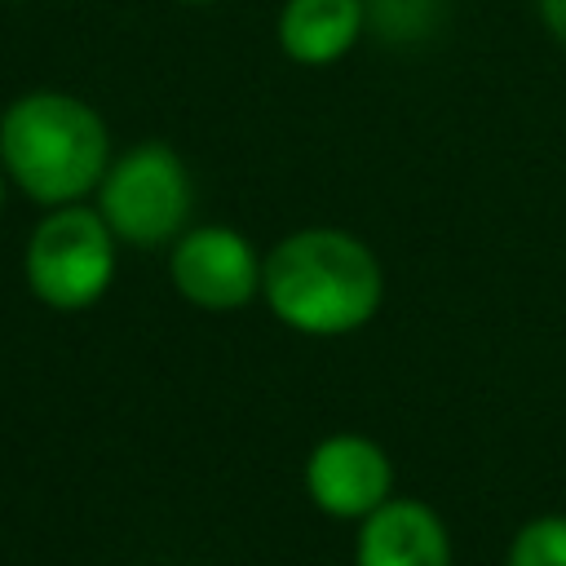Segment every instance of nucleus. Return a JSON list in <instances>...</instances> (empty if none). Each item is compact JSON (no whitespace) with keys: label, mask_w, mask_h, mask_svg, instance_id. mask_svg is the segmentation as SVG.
<instances>
[{"label":"nucleus","mask_w":566,"mask_h":566,"mask_svg":"<svg viewBox=\"0 0 566 566\" xmlns=\"http://www.w3.org/2000/svg\"><path fill=\"white\" fill-rule=\"evenodd\" d=\"M261 296L270 314L301 336H349L376 318L385 270L358 234L305 226L265 252Z\"/></svg>","instance_id":"nucleus-1"},{"label":"nucleus","mask_w":566,"mask_h":566,"mask_svg":"<svg viewBox=\"0 0 566 566\" xmlns=\"http://www.w3.org/2000/svg\"><path fill=\"white\" fill-rule=\"evenodd\" d=\"M0 164L40 208L84 203L111 168L106 119L84 97L62 88L22 93L0 115Z\"/></svg>","instance_id":"nucleus-2"},{"label":"nucleus","mask_w":566,"mask_h":566,"mask_svg":"<svg viewBox=\"0 0 566 566\" xmlns=\"http://www.w3.org/2000/svg\"><path fill=\"white\" fill-rule=\"evenodd\" d=\"M93 208L128 248L177 243L190 230L186 221L195 208V181L168 142H137L111 159Z\"/></svg>","instance_id":"nucleus-3"},{"label":"nucleus","mask_w":566,"mask_h":566,"mask_svg":"<svg viewBox=\"0 0 566 566\" xmlns=\"http://www.w3.org/2000/svg\"><path fill=\"white\" fill-rule=\"evenodd\" d=\"M119 265V239L88 203L49 208L22 252L27 287L40 305L75 314L106 296Z\"/></svg>","instance_id":"nucleus-4"},{"label":"nucleus","mask_w":566,"mask_h":566,"mask_svg":"<svg viewBox=\"0 0 566 566\" xmlns=\"http://www.w3.org/2000/svg\"><path fill=\"white\" fill-rule=\"evenodd\" d=\"M265 256L256 243L230 226H190L168 252V279L195 310H243L261 296Z\"/></svg>","instance_id":"nucleus-5"},{"label":"nucleus","mask_w":566,"mask_h":566,"mask_svg":"<svg viewBox=\"0 0 566 566\" xmlns=\"http://www.w3.org/2000/svg\"><path fill=\"white\" fill-rule=\"evenodd\" d=\"M305 495L332 522H363L394 495V460L367 433H327L305 455Z\"/></svg>","instance_id":"nucleus-6"},{"label":"nucleus","mask_w":566,"mask_h":566,"mask_svg":"<svg viewBox=\"0 0 566 566\" xmlns=\"http://www.w3.org/2000/svg\"><path fill=\"white\" fill-rule=\"evenodd\" d=\"M354 566H451V531L429 500L389 495L358 522Z\"/></svg>","instance_id":"nucleus-7"},{"label":"nucleus","mask_w":566,"mask_h":566,"mask_svg":"<svg viewBox=\"0 0 566 566\" xmlns=\"http://www.w3.org/2000/svg\"><path fill=\"white\" fill-rule=\"evenodd\" d=\"M367 31V0H283L279 49L301 66L340 62Z\"/></svg>","instance_id":"nucleus-8"},{"label":"nucleus","mask_w":566,"mask_h":566,"mask_svg":"<svg viewBox=\"0 0 566 566\" xmlns=\"http://www.w3.org/2000/svg\"><path fill=\"white\" fill-rule=\"evenodd\" d=\"M504 566H566V513H539L509 539Z\"/></svg>","instance_id":"nucleus-9"},{"label":"nucleus","mask_w":566,"mask_h":566,"mask_svg":"<svg viewBox=\"0 0 566 566\" xmlns=\"http://www.w3.org/2000/svg\"><path fill=\"white\" fill-rule=\"evenodd\" d=\"M438 22V0H367V27L385 40H424Z\"/></svg>","instance_id":"nucleus-10"},{"label":"nucleus","mask_w":566,"mask_h":566,"mask_svg":"<svg viewBox=\"0 0 566 566\" xmlns=\"http://www.w3.org/2000/svg\"><path fill=\"white\" fill-rule=\"evenodd\" d=\"M539 18L557 44H566V0H539Z\"/></svg>","instance_id":"nucleus-11"},{"label":"nucleus","mask_w":566,"mask_h":566,"mask_svg":"<svg viewBox=\"0 0 566 566\" xmlns=\"http://www.w3.org/2000/svg\"><path fill=\"white\" fill-rule=\"evenodd\" d=\"M4 186H9V172H4V164H0V208H4Z\"/></svg>","instance_id":"nucleus-12"},{"label":"nucleus","mask_w":566,"mask_h":566,"mask_svg":"<svg viewBox=\"0 0 566 566\" xmlns=\"http://www.w3.org/2000/svg\"><path fill=\"white\" fill-rule=\"evenodd\" d=\"M177 4H217V0H177Z\"/></svg>","instance_id":"nucleus-13"},{"label":"nucleus","mask_w":566,"mask_h":566,"mask_svg":"<svg viewBox=\"0 0 566 566\" xmlns=\"http://www.w3.org/2000/svg\"><path fill=\"white\" fill-rule=\"evenodd\" d=\"M9 4H18V0H9Z\"/></svg>","instance_id":"nucleus-14"}]
</instances>
